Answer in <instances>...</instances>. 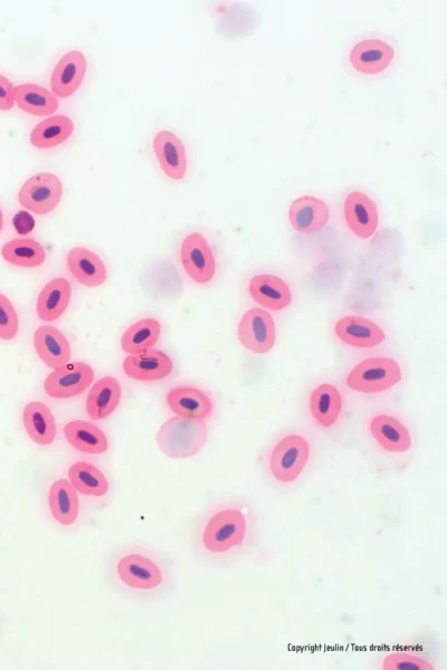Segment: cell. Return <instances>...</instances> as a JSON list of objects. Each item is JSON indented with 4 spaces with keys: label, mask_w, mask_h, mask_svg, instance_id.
Here are the masks:
<instances>
[{
    "label": "cell",
    "mask_w": 447,
    "mask_h": 670,
    "mask_svg": "<svg viewBox=\"0 0 447 670\" xmlns=\"http://www.w3.org/2000/svg\"><path fill=\"white\" fill-rule=\"evenodd\" d=\"M4 228V214L2 208H0V233H2Z\"/></svg>",
    "instance_id": "8d00e7d4"
},
{
    "label": "cell",
    "mask_w": 447,
    "mask_h": 670,
    "mask_svg": "<svg viewBox=\"0 0 447 670\" xmlns=\"http://www.w3.org/2000/svg\"><path fill=\"white\" fill-rule=\"evenodd\" d=\"M242 346L254 353H269L277 342V327L272 315L263 309H251L243 314L237 329Z\"/></svg>",
    "instance_id": "52a82bcc"
},
{
    "label": "cell",
    "mask_w": 447,
    "mask_h": 670,
    "mask_svg": "<svg viewBox=\"0 0 447 670\" xmlns=\"http://www.w3.org/2000/svg\"><path fill=\"white\" fill-rule=\"evenodd\" d=\"M311 458V445L303 435H284L274 443L268 456L272 480L288 485L299 481Z\"/></svg>",
    "instance_id": "3957f363"
},
{
    "label": "cell",
    "mask_w": 447,
    "mask_h": 670,
    "mask_svg": "<svg viewBox=\"0 0 447 670\" xmlns=\"http://www.w3.org/2000/svg\"><path fill=\"white\" fill-rule=\"evenodd\" d=\"M253 515L249 506L224 504L208 514L201 530V544L207 553L223 555L245 547L251 540Z\"/></svg>",
    "instance_id": "6da1fadb"
},
{
    "label": "cell",
    "mask_w": 447,
    "mask_h": 670,
    "mask_svg": "<svg viewBox=\"0 0 447 670\" xmlns=\"http://www.w3.org/2000/svg\"><path fill=\"white\" fill-rule=\"evenodd\" d=\"M15 103L19 109L34 117L51 116L60 108L59 99L36 84L18 85L15 88Z\"/></svg>",
    "instance_id": "83f0119b"
},
{
    "label": "cell",
    "mask_w": 447,
    "mask_h": 670,
    "mask_svg": "<svg viewBox=\"0 0 447 670\" xmlns=\"http://www.w3.org/2000/svg\"><path fill=\"white\" fill-rule=\"evenodd\" d=\"M247 289L256 303L271 311H283L289 308L293 300L289 284L273 274L254 275Z\"/></svg>",
    "instance_id": "e0dca14e"
},
{
    "label": "cell",
    "mask_w": 447,
    "mask_h": 670,
    "mask_svg": "<svg viewBox=\"0 0 447 670\" xmlns=\"http://www.w3.org/2000/svg\"><path fill=\"white\" fill-rule=\"evenodd\" d=\"M403 379L401 365L393 358H369L358 363L346 378L349 389L360 394H382Z\"/></svg>",
    "instance_id": "277c9868"
},
{
    "label": "cell",
    "mask_w": 447,
    "mask_h": 670,
    "mask_svg": "<svg viewBox=\"0 0 447 670\" xmlns=\"http://www.w3.org/2000/svg\"><path fill=\"white\" fill-rule=\"evenodd\" d=\"M63 433L68 443L76 451L89 455H100L108 451L109 440L106 433L88 421H70L64 426Z\"/></svg>",
    "instance_id": "cb8c5ba5"
},
{
    "label": "cell",
    "mask_w": 447,
    "mask_h": 670,
    "mask_svg": "<svg viewBox=\"0 0 447 670\" xmlns=\"http://www.w3.org/2000/svg\"><path fill=\"white\" fill-rule=\"evenodd\" d=\"M74 132V123L66 116H54L38 123L33 129L30 141L35 148L52 149L63 145Z\"/></svg>",
    "instance_id": "f1b7e54d"
},
{
    "label": "cell",
    "mask_w": 447,
    "mask_h": 670,
    "mask_svg": "<svg viewBox=\"0 0 447 670\" xmlns=\"http://www.w3.org/2000/svg\"><path fill=\"white\" fill-rule=\"evenodd\" d=\"M207 437L208 430L204 420L176 416L160 427L156 442L166 456L187 459L202 451Z\"/></svg>",
    "instance_id": "7a4b0ae2"
},
{
    "label": "cell",
    "mask_w": 447,
    "mask_h": 670,
    "mask_svg": "<svg viewBox=\"0 0 447 670\" xmlns=\"http://www.w3.org/2000/svg\"><path fill=\"white\" fill-rule=\"evenodd\" d=\"M94 379V371L88 363H69L54 369L44 382L47 396L53 399H70L83 394Z\"/></svg>",
    "instance_id": "ba28073f"
},
{
    "label": "cell",
    "mask_w": 447,
    "mask_h": 670,
    "mask_svg": "<svg viewBox=\"0 0 447 670\" xmlns=\"http://www.w3.org/2000/svg\"><path fill=\"white\" fill-rule=\"evenodd\" d=\"M4 260L18 267H41L46 261L45 248L31 238H17L7 242L2 248Z\"/></svg>",
    "instance_id": "1f68e13d"
},
{
    "label": "cell",
    "mask_w": 447,
    "mask_h": 670,
    "mask_svg": "<svg viewBox=\"0 0 447 670\" xmlns=\"http://www.w3.org/2000/svg\"><path fill=\"white\" fill-rule=\"evenodd\" d=\"M289 219L297 232L317 233L329 222V208L325 201L317 197L301 196L291 204Z\"/></svg>",
    "instance_id": "ffe728a7"
},
{
    "label": "cell",
    "mask_w": 447,
    "mask_h": 670,
    "mask_svg": "<svg viewBox=\"0 0 447 670\" xmlns=\"http://www.w3.org/2000/svg\"><path fill=\"white\" fill-rule=\"evenodd\" d=\"M117 573L126 586L136 590H155L164 580L158 564L141 553L123 555L117 564Z\"/></svg>",
    "instance_id": "9c48e42d"
},
{
    "label": "cell",
    "mask_w": 447,
    "mask_h": 670,
    "mask_svg": "<svg viewBox=\"0 0 447 670\" xmlns=\"http://www.w3.org/2000/svg\"><path fill=\"white\" fill-rule=\"evenodd\" d=\"M342 409H344V398L336 386L321 384L311 391L309 411L319 427L323 429L335 427Z\"/></svg>",
    "instance_id": "44dd1931"
},
{
    "label": "cell",
    "mask_w": 447,
    "mask_h": 670,
    "mask_svg": "<svg viewBox=\"0 0 447 670\" xmlns=\"http://www.w3.org/2000/svg\"><path fill=\"white\" fill-rule=\"evenodd\" d=\"M369 433L377 445L389 454H404L413 444L410 429L398 418L377 414L369 421Z\"/></svg>",
    "instance_id": "7c38bea8"
},
{
    "label": "cell",
    "mask_w": 447,
    "mask_h": 670,
    "mask_svg": "<svg viewBox=\"0 0 447 670\" xmlns=\"http://www.w3.org/2000/svg\"><path fill=\"white\" fill-rule=\"evenodd\" d=\"M23 424L28 437L40 446L54 443L57 427L54 415L41 401H32L23 411Z\"/></svg>",
    "instance_id": "d4e9b609"
},
{
    "label": "cell",
    "mask_w": 447,
    "mask_h": 670,
    "mask_svg": "<svg viewBox=\"0 0 447 670\" xmlns=\"http://www.w3.org/2000/svg\"><path fill=\"white\" fill-rule=\"evenodd\" d=\"M88 71L84 53L75 50L64 54L51 75L52 93L57 99L72 97L78 92Z\"/></svg>",
    "instance_id": "30bf717a"
},
{
    "label": "cell",
    "mask_w": 447,
    "mask_h": 670,
    "mask_svg": "<svg viewBox=\"0 0 447 670\" xmlns=\"http://www.w3.org/2000/svg\"><path fill=\"white\" fill-rule=\"evenodd\" d=\"M346 224L355 236L363 239L372 237L378 228V209L374 200L361 191L347 195L344 204Z\"/></svg>",
    "instance_id": "9a60e30c"
},
{
    "label": "cell",
    "mask_w": 447,
    "mask_h": 670,
    "mask_svg": "<svg viewBox=\"0 0 447 670\" xmlns=\"http://www.w3.org/2000/svg\"><path fill=\"white\" fill-rule=\"evenodd\" d=\"M161 334L160 322L154 318L142 319L130 325L121 338V348L132 356L152 349Z\"/></svg>",
    "instance_id": "f546056e"
},
{
    "label": "cell",
    "mask_w": 447,
    "mask_h": 670,
    "mask_svg": "<svg viewBox=\"0 0 447 670\" xmlns=\"http://www.w3.org/2000/svg\"><path fill=\"white\" fill-rule=\"evenodd\" d=\"M15 105V86L5 75L0 74V111H9Z\"/></svg>",
    "instance_id": "e575fe53"
},
{
    "label": "cell",
    "mask_w": 447,
    "mask_h": 670,
    "mask_svg": "<svg viewBox=\"0 0 447 670\" xmlns=\"http://www.w3.org/2000/svg\"><path fill=\"white\" fill-rule=\"evenodd\" d=\"M385 670H434L435 667L429 660L423 657L405 653L394 652L388 654L382 663Z\"/></svg>",
    "instance_id": "d6a6232c"
},
{
    "label": "cell",
    "mask_w": 447,
    "mask_h": 670,
    "mask_svg": "<svg viewBox=\"0 0 447 670\" xmlns=\"http://www.w3.org/2000/svg\"><path fill=\"white\" fill-rule=\"evenodd\" d=\"M19 331V319L14 304L0 293V339L14 340Z\"/></svg>",
    "instance_id": "836d02e7"
},
{
    "label": "cell",
    "mask_w": 447,
    "mask_h": 670,
    "mask_svg": "<svg viewBox=\"0 0 447 670\" xmlns=\"http://www.w3.org/2000/svg\"><path fill=\"white\" fill-rule=\"evenodd\" d=\"M49 506L53 519L57 523L70 526L78 520L80 499L70 481L57 480L51 485Z\"/></svg>",
    "instance_id": "4316f807"
},
{
    "label": "cell",
    "mask_w": 447,
    "mask_h": 670,
    "mask_svg": "<svg viewBox=\"0 0 447 670\" xmlns=\"http://www.w3.org/2000/svg\"><path fill=\"white\" fill-rule=\"evenodd\" d=\"M166 402L175 415L189 419L205 421L211 418L214 411L211 396L190 385L170 388L166 394Z\"/></svg>",
    "instance_id": "8fae6325"
},
{
    "label": "cell",
    "mask_w": 447,
    "mask_h": 670,
    "mask_svg": "<svg viewBox=\"0 0 447 670\" xmlns=\"http://www.w3.org/2000/svg\"><path fill=\"white\" fill-rule=\"evenodd\" d=\"M69 481L76 492L93 497L106 495L110 487L107 476L87 462L74 463L70 467Z\"/></svg>",
    "instance_id": "4dcf8cb0"
},
{
    "label": "cell",
    "mask_w": 447,
    "mask_h": 670,
    "mask_svg": "<svg viewBox=\"0 0 447 670\" xmlns=\"http://www.w3.org/2000/svg\"><path fill=\"white\" fill-rule=\"evenodd\" d=\"M395 57L391 45L382 40H365L357 43L349 54L354 69L365 75H376L388 69Z\"/></svg>",
    "instance_id": "ac0fdd59"
},
{
    "label": "cell",
    "mask_w": 447,
    "mask_h": 670,
    "mask_svg": "<svg viewBox=\"0 0 447 670\" xmlns=\"http://www.w3.org/2000/svg\"><path fill=\"white\" fill-rule=\"evenodd\" d=\"M122 387L114 377H104L91 388L85 408L89 417L95 421L111 416L120 405Z\"/></svg>",
    "instance_id": "603a6c76"
},
{
    "label": "cell",
    "mask_w": 447,
    "mask_h": 670,
    "mask_svg": "<svg viewBox=\"0 0 447 670\" xmlns=\"http://www.w3.org/2000/svg\"><path fill=\"white\" fill-rule=\"evenodd\" d=\"M72 298V286L68 280L54 279L47 283L38 295L36 311L38 318L53 322L62 317Z\"/></svg>",
    "instance_id": "484cf974"
},
{
    "label": "cell",
    "mask_w": 447,
    "mask_h": 670,
    "mask_svg": "<svg viewBox=\"0 0 447 670\" xmlns=\"http://www.w3.org/2000/svg\"><path fill=\"white\" fill-rule=\"evenodd\" d=\"M34 347L47 367L59 369L70 363L71 344L59 329L50 325L38 328L34 333Z\"/></svg>",
    "instance_id": "d6986e66"
},
{
    "label": "cell",
    "mask_w": 447,
    "mask_h": 670,
    "mask_svg": "<svg viewBox=\"0 0 447 670\" xmlns=\"http://www.w3.org/2000/svg\"><path fill=\"white\" fill-rule=\"evenodd\" d=\"M123 371L126 375L140 382H155L164 380L174 370V362L167 353L150 349L138 354H132L123 361Z\"/></svg>",
    "instance_id": "4fadbf2b"
},
{
    "label": "cell",
    "mask_w": 447,
    "mask_h": 670,
    "mask_svg": "<svg viewBox=\"0 0 447 670\" xmlns=\"http://www.w3.org/2000/svg\"><path fill=\"white\" fill-rule=\"evenodd\" d=\"M73 279L88 287H99L108 279L107 266L98 254L84 247H74L66 256Z\"/></svg>",
    "instance_id": "7402d4cb"
},
{
    "label": "cell",
    "mask_w": 447,
    "mask_h": 670,
    "mask_svg": "<svg viewBox=\"0 0 447 670\" xmlns=\"http://www.w3.org/2000/svg\"><path fill=\"white\" fill-rule=\"evenodd\" d=\"M337 338L356 349H373L386 340V333L373 320L348 315L335 324Z\"/></svg>",
    "instance_id": "5bb4252c"
},
{
    "label": "cell",
    "mask_w": 447,
    "mask_h": 670,
    "mask_svg": "<svg viewBox=\"0 0 447 670\" xmlns=\"http://www.w3.org/2000/svg\"><path fill=\"white\" fill-rule=\"evenodd\" d=\"M13 224L17 234L23 236L31 234L35 228V220L26 210H22L15 215Z\"/></svg>",
    "instance_id": "d590c367"
},
{
    "label": "cell",
    "mask_w": 447,
    "mask_h": 670,
    "mask_svg": "<svg viewBox=\"0 0 447 670\" xmlns=\"http://www.w3.org/2000/svg\"><path fill=\"white\" fill-rule=\"evenodd\" d=\"M62 196L61 179L50 172H41L25 181L19 190L18 201L25 209L41 216L53 212Z\"/></svg>",
    "instance_id": "5b68a950"
},
{
    "label": "cell",
    "mask_w": 447,
    "mask_h": 670,
    "mask_svg": "<svg viewBox=\"0 0 447 670\" xmlns=\"http://www.w3.org/2000/svg\"><path fill=\"white\" fill-rule=\"evenodd\" d=\"M180 262L190 280L197 284L212 282L216 274V258L211 244L201 233H190L180 246Z\"/></svg>",
    "instance_id": "8992f818"
},
{
    "label": "cell",
    "mask_w": 447,
    "mask_h": 670,
    "mask_svg": "<svg viewBox=\"0 0 447 670\" xmlns=\"http://www.w3.org/2000/svg\"><path fill=\"white\" fill-rule=\"evenodd\" d=\"M158 164L171 180H182L187 174V152L182 140L169 130L159 131L154 139Z\"/></svg>",
    "instance_id": "2e32d148"
}]
</instances>
